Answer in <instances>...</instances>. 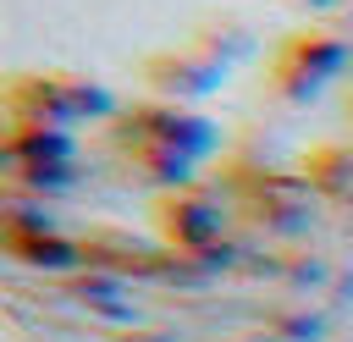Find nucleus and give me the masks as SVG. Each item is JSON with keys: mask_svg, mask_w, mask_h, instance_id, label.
Segmentation results:
<instances>
[{"mask_svg": "<svg viewBox=\"0 0 353 342\" xmlns=\"http://www.w3.org/2000/svg\"><path fill=\"white\" fill-rule=\"evenodd\" d=\"M342 66H347V39L342 33H325V28H309V33H292L270 55V83L287 99H314Z\"/></svg>", "mask_w": 353, "mask_h": 342, "instance_id": "7ed1b4c3", "label": "nucleus"}, {"mask_svg": "<svg viewBox=\"0 0 353 342\" xmlns=\"http://www.w3.org/2000/svg\"><path fill=\"white\" fill-rule=\"evenodd\" d=\"M154 221H160V232H165L182 254H204V248H215V237H221V226H226V210H221L215 193H204V188L188 182V188H171V193L160 199Z\"/></svg>", "mask_w": 353, "mask_h": 342, "instance_id": "20e7f679", "label": "nucleus"}, {"mask_svg": "<svg viewBox=\"0 0 353 342\" xmlns=\"http://www.w3.org/2000/svg\"><path fill=\"white\" fill-rule=\"evenodd\" d=\"M6 243H11L17 259H28V265H50V270H72V265L88 259L83 243H72V237H61V232H6Z\"/></svg>", "mask_w": 353, "mask_h": 342, "instance_id": "0eeeda50", "label": "nucleus"}, {"mask_svg": "<svg viewBox=\"0 0 353 342\" xmlns=\"http://www.w3.org/2000/svg\"><path fill=\"white\" fill-rule=\"evenodd\" d=\"M248 210L265 221H298L309 210V188L292 177H254L248 182Z\"/></svg>", "mask_w": 353, "mask_h": 342, "instance_id": "423d86ee", "label": "nucleus"}, {"mask_svg": "<svg viewBox=\"0 0 353 342\" xmlns=\"http://www.w3.org/2000/svg\"><path fill=\"white\" fill-rule=\"evenodd\" d=\"M309 6H331V0H309Z\"/></svg>", "mask_w": 353, "mask_h": 342, "instance_id": "1a4fd4ad", "label": "nucleus"}, {"mask_svg": "<svg viewBox=\"0 0 353 342\" xmlns=\"http://www.w3.org/2000/svg\"><path fill=\"white\" fill-rule=\"evenodd\" d=\"M210 143H215V121H204L182 105H132L121 116L127 165L165 188H188V171Z\"/></svg>", "mask_w": 353, "mask_h": 342, "instance_id": "f257e3e1", "label": "nucleus"}, {"mask_svg": "<svg viewBox=\"0 0 353 342\" xmlns=\"http://www.w3.org/2000/svg\"><path fill=\"white\" fill-rule=\"evenodd\" d=\"M11 121H44V127H66L72 121H88V116H110V94L88 77H72V72H28V77H11Z\"/></svg>", "mask_w": 353, "mask_h": 342, "instance_id": "f03ea898", "label": "nucleus"}, {"mask_svg": "<svg viewBox=\"0 0 353 342\" xmlns=\"http://www.w3.org/2000/svg\"><path fill=\"white\" fill-rule=\"evenodd\" d=\"M309 182L325 188V193L347 188V182H353V149H320V154L309 160Z\"/></svg>", "mask_w": 353, "mask_h": 342, "instance_id": "6e6552de", "label": "nucleus"}, {"mask_svg": "<svg viewBox=\"0 0 353 342\" xmlns=\"http://www.w3.org/2000/svg\"><path fill=\"white\" fill-rule=\"evenodd\" d=\"M215 77H221V61H199L193 50H165V55L149 61V83H154V94H176V99H188V94H204Z\"/></svg>", "mask_w": 353, "mask_h": 342, "instance_id": "39448f33", "label": "nucleus"}]
</instances>
